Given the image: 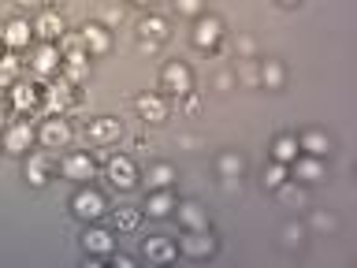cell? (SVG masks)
<instances>
[{
  "label": "cell",
  "mask_w": 357,
  "mask_h": 268,
  "mask_svg": "<svg viewBox=\"0 0 357 268\" xmlns=\"http://www.w3.org/2000/svg\"><path fill=\"white\" fill-rule=\"evenodd\" d=\"M15 75H19V64L11 60V56H4V60H0V89H11Z\"/></svg>",
  "instance_id": "obj_29"
},
{
  "label": "cell",
  "mask_w": 357,
  "mask_h": 268,
  "mask_svg": "<svg viewBox=\"0 0 357 268\" xmlns=\"http://www.w3.org/2000/svg\"><path fill=\"white\" fill-rule=\"evenodd\" d=\"M134 105H138L142 119H149V123H164L167 119V105H164V97H156V94H142Z\"/></svg>",
  "instance_id": "obj_19"
},
{
  "label": "cell",
  "mask_w": 357,
  "mask_h": 268,
  "mask_svg": "<svg viewBox=\"0 0 357 268\" xmlns=\"http://www.w3.org/2000/svg\"><path fill=\"white\" fill-rule=\"evenodd\" d=\"M82 45H86L89 56H105L112 49V34H108L105 22H86L82 27Z\"/></svg>",
  "instance_id": "obj_8"
},
{
  "label": "cell",
  "mask_w": 357,
  "mask_h": 268,
  "mask_svg": "<svg viewBox=\"0 0 357 268\" xmlns=\"http://www.w3.org/2000/svg\"><path fill=\"white\" fill-rule=\"evenodd\" d=\"M41 100H45V112L49 116H60L63 108H71L75 105V89H71V82L67 78H60V82H49V86H41Z\"/></svg>",
  "instance_id": "obj_1"
},
{
  "label": "cell",
  "mask_w": 357,
  "mask_h": 268,
  "mask_svg": "<svg viewBox=\"0 0 357 268\" xmlns=\"http://www.w3.org/2000/svg\"><path fill=\"white\" fill-rule=\"evenodd\" d=\"M49 172H52V153H33L26 161L30 186H45V183H49Z\"/></svg>",
  "instance_id": "obj_17"
},
{
  "label": "cell",
  "mask_w": 357,
  "mask_h": 268,
  "mask_svg": "<svg viewBox=\"0 0 357 268\" xmlns=\"http://www.w3.org/2000/svg\"><path fill=\"white\" fill-rule=\"evenodd\" d=\"M178 220L186 223V231H201V228H208V216H205V209L194 205V201H186V205H178Z\"/></svg>",
  "instance_id": "obj_22"
},
{
  "label": "cell",
  "mask_w": 357,
  "mask_h": 268,
  "mask_svg": "<svg viewBox=\"0 0 357 268\" xmlns=\"http://www.w3.org/2000/svg\"><path fill=\"white\" fill-rule=\"evenodd\" d=\"M186 100H183V108H186V116H197V112H201V100L194 97V89H190V94H183Z\"/></svg>",
  "instance_id": "obj_36"
},
{
  "label": "cell",
  "mask_w": 357,
  "mask_h": 268,
  "mask_svg": "<svg viewBox=\"0 0 357 268\" xmlns=\"http://www.w3.org/2000/svg\"><path fill=\"white\" fill-rule=\"evenodd\" d=\"M19 4H22V8H30V4H41V0H19Z\"/></svg>",
  "instance_id": "obj_39"
},
{
  "label": "cell",
  "mask_w": 357,
  "mask_h": 268,
  "mask_svg": "<svg viewBox=\"0 0 357 268\" xmlns=\"http://www.w3.org/2000/svg\"><path fill=\"white\" fill-rule=\"evenodd\" d=\"M63 175L75 179V183H86V179L97 175V164L82 153H71V156H63Z\"/></svg>",
  "instance_id": "obj_14"
},
{
  "label": "cell",
  "mask_w": 357,
  "mask_h": 268,
  "mask_svg": "<svg viewBox=\"0 0 357 268\" xmlns=\"http://www.w3.org/2000/svg\"><path fill=\"white\" fill-rule=\"evenodd\" d=\"M294 179H301V183H320L324 175H328V168H324V156H294Z\"/></svg>",
  "instance_id": "obj_11"
},
{
  "label": "cell",
  "mask_w": 357,
  "mask_h": 268,
  "mask_svg": "<svg viewBox=\"0 0 357 268\" xmlns=\"http://www.w3.org/2000/svg\"><path fill=\"white\" fill-rule=\"evenodd\" d=\"M105 175H108V183L116 186V190H130V186H134V179H138V172H134V161H130V156H108Z\"/></svg>",
  "instance_id": "obj_5"
},
{
  "label": "cell",
  "mask_w": 357,
  "mask_h": 268,
  "mask_svg": "<svg viewBox=\"0 0 357 268\" xmlns=\"http://www.w3.org/2000/svg\"><path fill=\"white\" fill-rule=\"evenodd\" d=\"M283 183H287V164H279V161H275L272 168H264V186H272V190H275V186H283Z\"/></svg>",
  "instance_id": "obj_30"
},
{
  "label": "cell",
  "mask_w": 357,
  "mask_h": 268,
  "mask_svg": "<svg viewBox=\"0 0 357 268\" xmlns=\"http://www.w3.org/2000/svg\"><path fill=\"white\" fill-rule=\"evenodd\" d=\"M33 142H38V131H33L30 123H8V131H4V149L8 153H26Z\"/></svg>",
  "instance_id": "obj_7"
},
{
  "label": "cell",
  "mask_w": 357,
  "mask_h": 268,
  "mask_svg": "<svg viewBox=\"0 0 357 268\" xmlns=\"http://www.w3.org/2000/svg\"><path fill=\"white\" fill-rule=\"evenodd\" d=\"M11 108H19V112H45L41 108V86L11 82Z\"/></svg>",
  "instance_id": "obj_9"
},
{
  "label": "cell",
  "mask_w": 357,
  "mask_h": 268,
  "mask_svg": "<svg viewBox=\"0 0 357 268\" xmlns=\"http://www.w3.org/2000/svg\"><path fill=\"white\" fill-rule=\"evenodd\" d=\"M119 134H123V123L116 116L86 119V142H93V145H112V142H119Z\"/></svg>",
  "instance_id": "obj_2"
},
{
  "label": "cell",
  "mask_w": 357,
  "mask_h": 268,
  "mask_svg": "<svg viewBox=\"0 0 357 268\" xmlns=\"http://www.w3.org/2000/svg\"><path fill=\"white\" fill-rule=\"evenodd\" d=\"M142 253L149 257V261H156V265H167L175 257V242L172 239H160V234H149V239L142 242Z\"/></svg>",
  "instance_id": "obj_16"
},
{
  "label": "cell",
  "mask_w": 357,
  "mask_h": 268,
  "mask_svg": "<svg viewBox=\"0 0 357 268\" xmlns=\"http://www.w3.org/2000/svg\"><path fill=\"white\" fill-rule=\"evenodd\" d=\"M261 86H268V89L283 86V67H279V60H264L261 64Z\"/></svg>",
  "instance_id": "obj_26"
},
{
  "label": "cell",
  "mask_w": 357,
  "mask_h": 268,
  "mask_svg": "<svg viewBox=\"0 0 357 268\" xmlns=\"http://www.w3.org/2000/svg\"><path fill=\"white\" fill-rule=\"evenodd\" d=\"M105 22H123V11H116V8H108V11H105Z\"/></svg>",
  "instance_id": "obj_37"
},
{
  "label": "cell",
  "mask_w": 357,
  "mask_h": 268,
  "mask_svg": "<svg viewBox=\"0 0 357 268\" xmlns=\"http://www.w3.org/2000/svg\"><path fill=\"white\" fill-rule=\"evenodd\" d=\"M38 142L45 145V149H63V145L71 142V127H67V119L63 116H49L41 123V131H38Z\"/></svg>",
  "instance_id": "obj_3"
},
{
  "label": "cell",
  "mask_w": 357,
  "mask_h": 268,
  "mask_svg": "<svg viewBox=\"0 0 357 268\" xmlns=\"http://www.w3.org/2000/svg\"><path fill=\"white\" fill-rule=\"evenodd\" d=\"M4 49H8V45H4V38H0V60H4Z\"/></svg>",
  "instance_id": "obj_40"
},
{
  "label": "cell",
  "mask_w": 357,
  "mask_h": 268,
  "mask_svg": "<svg viewBox=\"0 0 357 268\" xmlns=\"http://www.w3.org/2000/svg\"><path fill=\"white\" fill-rule=\"evenodd\" d=\"M220 38H223V22L220 19H212V15L197 19V27H194V45L197 49H216Z\"/></svg>",
  "instance_id": "obj_10"
},
{
  "label": "cell",
  "mask_w": 357,
  "mask_h": 268,
  "mask_svg": "<svg viewBox=\"0 0 357 268\" xmlns=\"http://www.w3.org/2000/svg\"><path fill=\"white\" fill-rule=\"evenodd\" d=\"M175 8H178V15H197L201 0H175Z\"/></svg>",
  "instance_id": "obj_35"
},
{
  "label": "cell",
  "mask_w": 357,
  "mask_h": 268,
  "mask_svg": "<svg viewBox=\"0 0 357 268\" xmlns=\"http://www.w3.org/2000/svg\"><path fill=\"white\" fill-rule=\"evenodd\" d=\"M301 239H305V228H301V223H287V228H283V246H290V250H294Z\"/></svg>",
  "instance_id": "obj_32"
},
{
  "label": "cell",
  "mask_w": 357,
  "mask_h": 268,
  "mask_svg": "<svg viewBox=\"0 0 357 268\" xmlns=\"http://www.w3.org/2000/svg\"><path fill=\"white\" fill-rule=\"evenodd\" d=\"M172 183H175V168L172 164H156L153 172H149V186L153 190H167Z\"/></svg>",
  "instance_id": "obj_28"
},
{
  "label": "cell",
  "mask_w": 357,
  "mask_h": 268,
  "mask_svg": "<svg viewBox=\"0 0 357 268\" xmlns=\"http://www.w3.org/2000/svg\"><path fill=\"white\" fill-rule=\"evenodd\" d=\"M8 112H11L8 100H0V127H8Z\"/></svg>",
  "instance_id": "obj_38"
},
{
  "label": "cell",
  "mask_w": 357,
  "mask_h": 268,
  "mask_svg": "<svg viewBox=\"0 0 357 268\" xmlns=\"http://www.w3.org/2000/svg\"><path fill=\"white\" fill-rule=\"evenodd\" d=\"M130 4H149V0H130Z\"/></svg>",
  "instance_id": "obj_42"
},
{
  "label": "cell",
  "mask_w": 357,
  "mask_h": 268,
  "mask_svg": "<svg viewBox=\"0 0 357 268\" xmlns=\"http://www.w3.org/2000/svg\"><path fill=\"white\" fill-rule=\"evenodd\" d=\"M279 4H287V8H294V4H298V0H279Z\"/></svg>",
  "instance_id": "obj_41"
},
{
  "label": "cell",
  "mask_w": 357,
  "mask_h": 268,
  "mask_svg": "<svg viewBox=\"0 0 357 268\" xmlns=\"http://www.w3.org/2000/svg\"><path fill=\"white\" fill-rule=\"evenodd\" d=\"M116 228L134 231V228H138V212H134V209H119V212H116Z\"/></svg>",
  "instance_id": "obj_33"
},
{
  "label": "cell",
  "mask_w": 357,
  "mask_h": 268,
  "mask_svg": "<svg viewBox=\"0 0 357 268\" xmlns=\"http://www.w3.org/2000/svg\"><path fill=\"white\" fill-rule=\"evenodd\" d=\"M242 172H245V161H242L238 153H223L220 156V175L223 179H238Z\"/></svg>",
  "instance_id": "obj_27"
},
{
  "label": "cell",
  "mask_w": 357,
  "mask_h": 268,
  "mask_svg": "<svg viewBox=\"0 0 357 268\" xmlns=\"http://www.w3.org/2000/svg\"><path fill=\"white\" fill-rule=\"evenodd\" d=\"M75 212H78L82 220L105 216V198H100L97 190H78V194H75Z\"/></svg>",
  "instance_id": "obj_12"
},
{
  "label": "cell",
  "mask_w": 357,
  "mask_h": 268,
  "mask_svg": "<svg viewBox=\"0 0 357 268\" xmlns=\"http://www.w3.org/2000/svg\"><path fill=\"white\" fill-rule=\"evenodd\" d=\"M82 246H86V253H112V234L100 228H89L82 234Z\"/></svg>",
  "instance_id": "obj_23"
},
{
  "label": "cell",
  "mask_w": 357,
  "mask_h": 268,
  "mask_svg": "<svg viewBox=\"0 0 357 268\" xmlns=\"http://www.w3.org/2000/svg\"><path fill=\"white\" fill-rule=\"evenodd\" d=\"M60 64H63V56H60V49H56L52 41L38 45V49H33V56H30V67H33V75H41V78L56 75V71H60Z\"/></svg>",
  "instance_id": "obj_6"
},
{
  "label": "cell",
  "mask_w": 357,
  "mask_h": 268,
  "mask_svg": "<svg viewBox=\"0 0 357 268\" xmlns=\"http://www.w3.org/2000/svg\"><path fill=\"white\" fill-rule=\"evenodd\" d=\"M63 19L56 15V11H45V15H38V22H33V34H38L41 41H56V38H63Z\"/></svg>",
  "instance_id": "obj_18"
},
{
  "label": "cell",
  "mask_w": 357,
  "mask_h": 268,
  "mask_svg": "<svg viewBox=\"0 0 357 268\" xmlns=\"http://www.w3.org/2000/svg\"><path fill=\"white\" fill-rule=\"evenodd\" d=\"M275 190H279V201H283V205H298V209L305 205V194H301L298 186H287L283 183V186H275Z\"/></svg>",
  "instance_id": "obj_31"
},
{
  "label": "cell",
  "mask_w": 357,
  "mask_h": 268,
  "mask_svg": "<svg viewBox=\"0 0 357 268\" xmlns=\"http://www.w3.org/2000/svg\"><path fill=\"white\" fill-rule=\"evenodd\" d=\"M312 228L317 231H335V216L331 212H312Z\"/></svg>",
  "instance_id": "obj_34"
},
{
  "label": "cell",
  "mask_w": 357,
  "mask_h": 268,
  "mask_svg": "<svg viewBox=\"0 0 357 268\" xmlns=\"http://www.w3.org/2000/svg\"><path fill=\"white\" fill-rule=\"evenodd\" d=\"M272 156L279 164H290L298 156V138H290V134H283V138H275V145H272Z\"/></svg>",
  "instance_id": "obj_24"
},
{
  "label": "cell",
  "mask_w": 357,
  "mask_h": 268,
  "mask_svg": "<svg viewBox=\"0 0 357 268\" xmlns=\"http://www.w3.org/2000/svg\"><path fill=\"white\" fill-rule=\"evenodd\" d=\"M298 149H305L309 156H324L331 149V138L324 131H305V134H301V142H298Z\"/></svg>",
  "instance_id": "obj_20"
},
{
  "label": "cell",
  "mask_w": 357,
  "mask_h": 268,
  "mask_svg": "<svg viewBox=\"0 0 357 268\" xmlns=\"http://www.w3.org/2000/svg\"><path fill=\"white\" fill-rule=\"evenodd\" d=\"M30 34H33V27L26 19H11L4 30H0V38H4V45L8 49H26L30 45Z\"/></svg>",
  "instance_id": "obj_15"
},
{
  "label": "cell",
  "mask_w": 357,
  "mask_h": 268,
  "mask_svg": "<svg viewBox=\"0 0 357 268\" xmlns=\"http://www.w3.org/2000/svg\"><path fill=\"white\" fill-rule=\"evenodd\" d=\"M172 209H175V201H172V194H167V190H156V194L145 201V212H149V216H167Z\"/></svg>",
  "instance_id": "obj_25"
},
{
  "label": "cell",
  "mask_w": 357,
  "mask_h": 268,
  "mask_svg": "<svg viewBox=\"0 0 357 268\" xmlns=\"http://www.w3.org/2000/svg\"><path fill=\"white\" fill-rule=\"evenodd\" d=\"M138 38H142V41H153V45L164 41V38H167V22H164L160 15L142 19V22H138Z\"/></svg>",
  "instance_id": "obj_21"
},
{
  "label": "cell",
  "mask_w": 357,
  "mask_h": 268,
  "mask_svg": "<svg viewBox=\"0 0 357 268\" xmlns=\"http://www.w3.org/2000/svg\"><path fill=\"white\" fill-rule=\"evenodd\" d=\"M160 82H164V89H167V94L183 97V94H190V89H194V75H190V67H186V64L172 60V64L164 67Z\"/></svg>",
  "instance_id": "obj_4"
},
{
  "label": "cell",
  "mask_w": 357,
  "mask_h": 268,
  "mask_svg": "<svg viewBox=\"0 0 357 268\" xmlns=\"http://www.w3.org/2000/svg\"><path fill=\"white\" fill-rule=\"evenodd\" d=\"M178 246H183L186 257H208L212 250H216V239L208 234V228H201V231H190Z\"/></svg>",
  "instance_id": "obj_13"
}]
</instances>
